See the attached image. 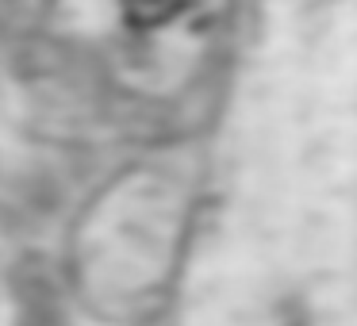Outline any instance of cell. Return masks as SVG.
Instances as JSON below:
<instances>
[]
</instances>
